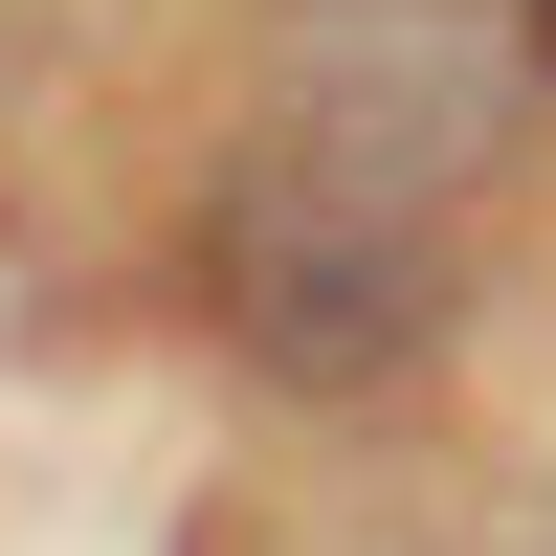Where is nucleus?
Segmentation results:
<instances>
[{
  "label": "nucleus",
  "instance_id": "f03ea898",
  "mask_svg": "<svg viewBox=\"0 0 556 556\" xmlns=\"http://www.w3.org/2000/svg\"><path fill=\"white\" fill-rule=\"evenodd\" d=\"M223 334H245L267 379H312V401L401 379V356L445 334V245H424V201H356V178L245 156V201H223Z\"/></svg>",
  "mask_w": 556,
  "mask_h": 556
},
{
  "label": "nucleus",
  "instance_id": "7ed1b4c3",
  "mask_svg": "<svg viewBox=\"0 0 556 556\" xmlns=\"http://www.w3.org/2000/svg\"><path fill=\"white\" fill-rule=\"evenodd\" d=\"M534 45H556V0H534Z\"/></svg>",
  "mask_w": 556,
  "mask_h": 556
},
{
  "label": "nucleus",
  "instance_id": "f257e3e1",
  "mask_svg": "<svg viewBox=\"0 0 556 556\" xmlns=\"http://www.w3.org/2000/svg\"><path fill=\"white\" fill-rule=\"evenodd\" d=\"M534 112V45L490 0H290L267 23V156L290 178H356V201H468Z\"/></svg>",
  "mask_w": 556,
  "mask_h": 556
}]
</instances>
